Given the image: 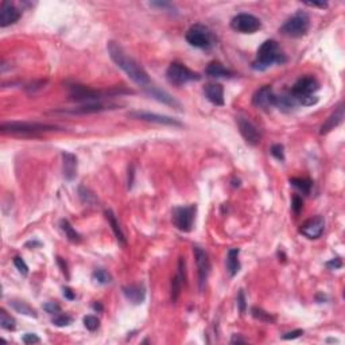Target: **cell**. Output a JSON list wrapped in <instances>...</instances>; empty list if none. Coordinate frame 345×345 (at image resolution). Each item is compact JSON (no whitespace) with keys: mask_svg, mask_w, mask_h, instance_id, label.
Listing matches in <instances>:
<instances>
[{"mask_svg":"<svg viewBox=\"0 0 345 345\" xmlns=\"http://www.w3.org/2000/svg\"><path fill=\"white\" fill-rule=\"evenodd\" d=\"M107 49H108L111 60H112L113 62L116 64V66H119V68H120L121 70L135 82V84L141 85L143 88L149 87L150 85L149 74L146 73L145 69L142 68L137 61L127 56L124 53V50H123L116 42L109 40L108 45H107Z\"/></svg>","mask_w":345,"mask_h":345,"instance_id":"1","label":"cell"},{"mask_svg":"<svg viewBox=\"0 0 345 345\" xmlns=\"http://www.w3.org/2000/svg\"><path fill=\"white\" fill-rule=\"evenodd\" d=\"M286 57L279 48L277 40H265L256 53V58L252 62V69L256 72H265L274 64H283Z\"/></svg>","mask_w":345,"mask_h":345,"instance_id":"2","label":"cell"},{"mask_svg":"<svg viewBox=\"0 0 345 345\" xmlns=\"http://www.w3.org/2000/svg\"><path fill=\"white\" fill-rule=\"evenodd\" d=\"M2 133L11 134V135H19V137H36L39 134L52 133L58 131L60 127L53 124H44V123H31V121H8L3 123Z\"/></svg>","mask_w":345,"mask_h":345,"instance_id":"3","label":"cell"},{"mask_svg":"<svg viewBox=\"0 0 345 345\" xmlns=\"http://www.w3.org/2000/svg\"><path fill=\"white\" fill-rule=\"evenodd\" d=\"M309 15L304 11H298L289 20H286L285 24L281 27V32L290 38H301V36L306 35V32L309 31Z\"/></svg>","mask_w":345,"mask_h":345,"instance_id":"4","label":"cell"},{"mask_svg":"<svg viewBox=\"0 0 345 345\" xmlns=\"http://www.w3.org/2000/svg\"><path fill=\"white\" fill-rule=\"evenodd\" d=\"M70 100L80 101V103H99L105 96L109 95H120V93H128L125 91H111V92H103L96 89H89L84 85L74 84L70 87Z\"/></svg>","mask_w":345,"mask_h":345,"instance_id":"5","label":"cell"},{"mask_svg":"<svg viewBox=\"0 0 345 345\" xmlns=\"http://www.w3.org/2000/svg\"><path fill=\"white\" fill-rule=\"evenodd\" d=\"M166 78L170 84L177 85V87H182V85L192 82V81L201 80V76L198 73L193 72L188 66L180 62H172L166 70Z\"/></svg>","mask_w":345,"mask_h":345,"instance_id":"6","label":"cell"},{"mask_svg":"<svg viewBox=\"0 0 345 345\" xmlns=\"http://www.w3.org/2000/svg\"><path fill=\"white\" fill-rule=\"evenodd\" d=\"M186 40L193 48L210 49L213 46V34L202 24H194L186 32Z\"/></svg>","mask_w":345,"mask_h":345,"instance_id":"7","label":"cell"},{"mask_svg":"<svg viewBox=\"0 0 345 345\" xmlns=\"http://www.w3.org/2000/svg\"><path fill=\"white\" fill-rule=\"evenodd\" d=\"M197 206L194 204L188 206H177L172 209V224L182 232H190L196 219Z\"/></svg>","mask_w":345,"mask_h":345,"instance_id":"8","label":"cell"},{"mask_svg":"<svg viewBox=\"0 0 345 345\" xmlns=\"http://www.w3.org/2000/svg\"><path fill=\"white\" fill-rule=\"evenodd\" d=\"M318 89H320V82L317 81V78L313 76H305L301 77V78L294 84V87L291 88L290 93L297 99L298 104L301 105L302 99H305V97L309 96H314V93L317 92Z\"/></svg>","mask_w":345,"mask_h":345,"instance_id":"9","label":"cell"},{"mask_svg":"<svg viewBox=\"0 0 345 345\" xmlns=\"http://www.w3.org/2000/svg\"><path fill=\"white\" fill-rule=\"evenodd\" d=\"M119 105L113 103H85L80 107L74 108H65L56 109L52 113H65V115H89V113H99L103 111H109V109H116Z\"/></svg>","mask_w":345,"mask_h":345,"instance_id":"10","label":"cell"},{"mask_svg":"<svg viewBox=\"0 0 345 345\" xmlns=\"http://www.w3.org/2000/svg\"><path fill=\"white\" fill-rule=\"evenodd\" d=\"M231 27L237 32L243 34H252L262 27L261 19L251 14H237L231 20Z\"/></svg>","mask_w":345,"mask_h":345,"instance_id":"11","label":"cell"},{"mask_svg":"<svg viewBox=\"0 0 345 345\" xmlns=\"http://www.w3.org/2000/svg\"><path fill=\"white\" fill-rule=\"evenodd\" d=\"M130 117L137 119V120L147 121V123H155V124H163V125H172V127H181L182 123L177 120L174 117L165 116V115H158V113L146 112V111H133L128 113Z\"/></svg>","mask_w":345,"mask_h":345,"instance_id":"12","label":"cell"},{"mask_svg":"<svg viewBox=\"0 0 345 345\" xmlns=\"http://www.w3.org/2000/svg\"><path fill=\"white\" fill-rule=\"evenodd\" d=\"M193 253H194L197 269H198V285H200V290H202L209 277V273H210V261H209L208 253L200 247H194Z\"/></svg>","mask_w":345,"mask_h":345,"instance_id":"13","label":"cell"},{"mask_svg":"<svg viewBox=\"0 0 345 345\" xmlns=\"http://www.w3.org/2000/svg\"><path fill=\"white\" fill-rule=\"evenodd\" d=\"M236 123L239 125V130H240L241 137L244 138L245 142L248 145H259V142H261V133H259V130H257V127L253 124L252 121L244 116H237Z\"/></svg>","mask_w":345,"mask_h":345,"instance_id":"14","label":"cell"},{"mask_svg":"<svg viewBox=\"0 0 345 345\" xmlns=\"http://www.w3.org/2000/svg\"><path fill=\"white\" fill-rule=\"evenodd\" d=\"M275 100H277V96L270 85H263L253 93L252 96V104L256 108L265 109V111H269L270 108L275 107Z\"/></svg>","mask_w":345,"mask_h":345,"instance_id":"15","label":"cell"},{"mask_svg":"<svg viewBox=\"0 0 345 345\" xmlns=\"http://www.w3.org/2000/svg\"><path fill=\"white\" fill-rule=\"evenodd\" d=\"M325 228V220L322 216H316L310 219L301 227V233L308 239H318Z\"/></svg>","mask_w":345,"mask_h":345,"instance_id":"16","label":"cell"},{"mask_svg":"<svg viewBox=\"0 0 345 345\" xmlns=\"http://www.w3.org/2000/svg\"><path fill=\"white\" fill-rule=\"evenodd\" d=\"M20 16H22V14L14 4H11L10 2H4L2 4V8H0V26L2 27L11 26L20 19Z\"/></svg>","mask_w":345,"mask_h":345,"instance_id":"17","label":"cell"},{"mask_svg":"<svg viewBox=\"0 0 345 345\" xmlns=\"http://www.w3.org/2000/svg\"><path fill=\"white\" fill-rule=\"evenodd\" d=\"M146 93H147L149 96L153 97V99H155V100L159 101V103H163V104L174 107V108H181L180 103H178L170 93H167L166 91H162V89L157 88V87H154V85L146 87Z\"/></svg>","mask_w":345,"mask_h":345,"instance_id":"18","label":"cell"},{"mask_svg":"<svg viewBox=\"0 0 345 345\" xmlns=\"http://www.w3.org/2000/svg\"><path fill=\"white\" fill-rule=\"evenodd\" d=\"M123 294L134 305H141L146 299V287L143 285H128L123 287Z\"/></svg>","mask_w":345,"mask_h":345,"instance_id":"19","label":"cell"},{"mask_svg":"<svg viewBox=\"0 0 345 345\" xmlns=\"http://www.w3.org/2000/svg\"><path fill=\"white\" fill-rule=\"evenodd\" d=\"M342 119H344V107L342 104H338V107L334 109L332 115H330L324 124L321 125V130H320V134L321 135H325V134H329L332 130H334L337 125H340L342 123Z\"/></svg>","mask_w":345,"mask_h":345,"instance_id":"20","label":"cell"},{"mask_svg":"<svg viewBox=\"0 0 345 345\" xmlns=\"http://www.w3.org/2000/svg\"><path fill=\"white\" fill-rule=\"evenodd\" d=\"M62 159H64L62 171H64L65 180L68 181L74 180L77 176V157L74 154L64 151V153H62Z\"/></svg>","mask_w":345,"mask_h":345,"instance_id":"21","label":"cell"},{"mask_svg":"<svg viewBox=\"0 0 345 345\" xmlns=\"http://www.w3.org/2000/svg\"><path fill=\"white\" fill-rule=\"evenodd\" d=\"M204 93L212 104L224 105V89L220 84H208L205 87Z\"/></svg>","mask_w":345,"mask_h":345,"instance_id":"22","label":"cell"},{"mask_svg":"<svg viewBox=\"0 0 345 345\" xmlns=\"http://www.w3.org/2000/svg\"><path fill=\"white\" fill-rule=\"evenodd\" d=\"M239 248H231L227 253V271L231 277H235L240 271V261H239Z\"/></svg>","mask_w":345,"mask_h":345,"instance_id":"23","label":"cell"},{"mask_svg":"<svg viewBox=\"0 0 345 345\" xmlns=\"http://www.w3.org/2000/svg\"><path fill=\"white\" fill-rule=\"evenodd\" d=\"M105 217H107V221H108V224L111 225V228H112V231H113V233H115V236H116L117 241H119L121 245L127 244V240H125L124 233H123V231H121L120 225H119V221H117L116 216H115V213H113L111 209H107V210H105Z\"/></svg>","mask_w":345,"mask_h":345,"instance_id":"24","label":"cell"},{"mask_svg":"<svg viewBox=\"0 0 345 345\" xmlns=\"http://www.w3.org/2000/svg\"><path fill=\"white\" fill-rule=\"evenodd\" d=\"M206 74L210 77H216V78H229V77L235 76V73L224 68L220 62H210L206 66Z\"/></svg>","mask_w":345,"mask_h":345,"instance_id":"25","label":"cell"},{"mask_svg":"<svg viewBox=\"0 0 345 345\" xmlns=\"http://www.w3.org/2000/svg\"><path fill=\"white\" fill-rule=\"evenodd\" d=\"M10 305H11L12 309L15 310V312H18V313L24 314V316H28V317H34V318L38 317V314H36V310L32 309L31 306L27 305L26 302L11 301L10 302Z\"/></svg>","mask_w":345,"mask_h":345,"instance_id":"26","label":"cell"},{"mask_svg":"<svg viewBox=\"0 0 345 345\" xmlns=\"http://www.w3.org/2000/svg\"><path fill=\"white\" fill-rule=\"evenodd\" d=\"M60 225H61V229L64 231L65 236L68 237L69 241H72V243H74V244L81 243V236L76 232V229L73 228L68 220H61Z\"/></svg>","mask_w":345,"mask_h":345,"instance_id":"27","label":"cell"},{"mask_svg":"<svg viewBox=\"0 0 345 345\" xmlns=\"http://www.w3.org/2000/svg\"><path fill=\"white\" fill-rule=\"evenodd\" d=\"M290 184L293 185L294 188H297L299 192L304 194H309L313 186V182L308 178H290Z\"/></svg>","mask_w":345,"mask_h":345,"instance_id":"28","label":"cell"},{"mask_svg":"<svg viewBox=\"0 0 345 345\" xmlns=\"http://www.w3.org/2000/svg\"><path fill=\"white\" fill-rule=\"evenodd\" d=\"M0 326H2L3 329L8 330V332H12V330H15L16 328L15 320H14V318H12L4 309H0Z\"/></svg>","mask_w":345,"mask_h":345,"instance_id":"29","label":"cell"},{"mask_svg":"<svg viewBox=\"0 0 345 345\" xmlns=\"http://www.w3.org/2000/svg\"><path fill=\"white\" fill-rule=\"evenodd\" d=\"M93 279L97 282V283H100V285H108V283H111V275H109L105 270L103 269H96L95 271H93L92 274Z\"/></svg>","mask_w":345,"mask_h":345,"instance_id":"30","label":"cell"},{"mask_svg":"<svg viewBox=\"0 0 345 345\" xmlns=\"http://www.w3.org/2000/svg\"><path fill=\"white\" fill-rule=\"evenodd\" d=\"M252 316L253 318H256V320H259V321H263V322H274L275 321V318L271 316L270 313H267V312H265V310L259 309V308H252Z\"/></svg>","mask_w":345,"mask_h":345,"instance_id":"31","label":"cell"},{"mask_svg":"<svg viewBox=\"0 0 345 345\" xmlns=\"http://www.w3.org/2000/svg\"><path fill=\"white\" fill-rule=\"evenodd\" d=\"M181 289H182V282H181V279L178 278V275H177V277H174L171 279V301L172 302H177V299H178V297H180V294H181Z\"/></svg>","mask_w":345,"mask_h":345,"instance_id":"32","label":"cell"},{"mask_svg":"<svg viewBox=\"0 0 345 345\" xmlns=\"http://www.w3.org/2000/svg\"><path fill=\"white\" fill-rule=\"evenodd\" d=\"M78 194H80V198L85 204H95L96 202V197L93 196V193L89 192V189H87L85 186H80Z\"/></svg>","mask_w":345,"mask_h":345,"instance_id":"33","label":"cell"},{"mask_svg":"<svg viewBox=\"0 0 345 345\" xmlns=\"http://www.w3.org/2000/svg\"><path fill=\"white\" fill-rule=\"evenodd\" d=\"M53 325L58 326V328H64V326H69L73 322V318L69 314H60L57 317L53 318Z\"/></svg>","mask_w":345,"mask_h":345,"instance_id":"34","label":"cell"},{"mask_svg":"<svg viewBox=\"0 0 345 345\" xmlns=\"http://www.w3.org/2000/svg\"><path fill=\"white\" fill-rule=\"evenodd\" d=\"M84 326L88 330H91V332H95V330L99 329V326H100V321H99V318L95 317V316H85Z\"/></svg>","mask_w":345,"mask_h":345,"instance_id":"35","label":"cell"},{"mask_svg":"<svg viewBox=\"0 0 345 345\" xmlns=\"http://www.w3.org/2000/svg\"><path fill=\"white\" fill-rule=\"evenodd\" d=\"M14 265H15V267L18 269V271H19L22 275H27L28 274V267H27V265H26V262L22 259L20 256H15L14 257Z\"/></svg>","mask_w":345,"mask_h":345,"instance_id":"36","label":"cell"},{"mask_svg":"<svg viewBox=\"0 0 345 345\" xmlns=\"http://www.w3.org/2000/svg\"><path fill=\"white\" fill-rule=\"evenodd\" d=\"M270 151H271V155L274 158H277L278 161H285V151H283V146L282 145H274Z\"/></svg>","mask_w":345,"mask_h":345,"instance_id":"37","label":"cell"},{"mask_svg":"<svg viewBox=\"0 0 345 345\" xmlns=\"http://www.w3.org/2000/svg\"><path fill=\"white\" fill-rule=\"evenodd\" d=\"M291 208H293L295 214H299V212H301L302 208H304V200H302V197H299L298 194H294L293 202H291Z\"/></svg>","mask_w":345,"mask_h":345,"instance_id":"38","label":"cell"},{"mask_svg":"<svg viewBox=\"0 0 345 345\" xmlns=\"http://www.w3.org/2000/svg\"><path fill=\"white\" fill-rule=\"evenodd\" d=\"M150 6L163 10V11H176V7L169 2H153V3H150Z\"/></svg>","mask_w":345,"mask_h":345,"instance_id":"39","label":"cell"},{"mask_svg":"<svg viewBox=\"0 0 345 345\" xmlns=\"http://www.w3.org/2000/svg\"><path fill=\"white\" fill-rule=\"evenodd\" d=\"M44 310L49 314H57L61 312V306L57 302H48L44 305Z\"/></svg>","mask_w":345,"mask_h":345,"instance_id":"40","label":"cell"},{"mask_svg":"<svg viewBox=\"0 0 345 345\" xmlns=\"http://www.w3.org/2000/svg\"><path fill=\"white\" fill-rule=\"evenodd\" d=\"M22 341H23L24 344H27V345L38 344V342H40V338L38 337L35 333H26L23 337H22Z\"/></svg>","mask_w":345,"mask_h":345,"instance_id":"41","label":"cell"},{"mask_svg":"<svg viewBox=\"0 0 345 345\" xmlns=\"http://www.w3.org/2000/svg\"><path fill=\"white\" fill-rule=\"evenodd\" d=\"M237 306H239V310H240V313L244 314L245 313V306H247V304H245L244 291H243V290H240V291H239V295H237Z\"/></svg>","mask_w":345,"mask_h":345,"instance_id":"42","label":"cell"},{"mask_svg":"<svg viewBox=\"0 0 345 345\" xmlns=\"http://www.w3.org/2000/svg\"><path fill=\"white\" fill-rule=\"evenodd\" d=\"M302 334H304V330L297 329V330H293V332H289V333L283 334L282 338H283V340H294V338H298L299 336H302Z\"/></svg>","mask_w":345,"mask_h":345,"instance_id":"43","label":"cell"},{"mask_svg":"<svg viewBox=\"0 0 345 345\" xmlns=\"http://www.w3.org/2000/svg\"><path fill=\"white\" fill-rule=\"evenodd\" d=\"M57 263H58V266L61 267L62 274H64L65 277L69 279V271H68V265H66V262H65L62 257H57Z\"/></svg>","mask_w":345,"mask_h":345,"instance_id":"44","label":"cell"},{"mask_svg":"<svg viewBox=\"0 0 345 345\" xmlns=\"http://www.w3.org/2000/svg\"><path fill=\"white\" fill-rule=\"evenodd\" d=\"M342 266V263H341V261L338 259V257H336V259H332V261H329L328 263H326V267L328 269H330V270H337V269H340Z\"/></svg>","mask_w":345,"mask_h":345,"instance_id":"45","label":"cell"},{"mask_svg":"<svg viewBox=\"0 0 345 345\" xmlns=\"http://www.w3.org/2000/svg\"><path fill=\"white\" fill-rule=\"evenodd\" d=\"M64 297L66 298V299H69V301H73L74 298H76V294H74V291H73L70 287H64Z\"/></svg>","mask_w":345,"mask_h":345,"instance_id":"46","label":"cell"},{"mask_svg":"<svg viewBox=\"0 0 345 345\" xmlns=\"http://www.w3.org/2000/svg\"><path fill=\"white\" fill-rule=\"evenodd\" d=\"M244 338H241L239 334H233L232 338H231V344H244Z\"/></svg>","mask_w":345,"mask_h":345,"instance_id":"47","label":"cell"},{"mask_svg":"<svg viewBox=\"0 0 345 345\" xmlns=\"http://www.w3.org/2000/svg\"><path fill=\"white\" fill-rule=\"evenodd\" d=\"M306 6H310V7H320V8H326L328 7V3H314V2H312V3H305Z\"/></svg>","mask_w":345,"mask_h":345,"instance_id":"48","label":"cell"},{"mask_svg":"<svg viewBox=\"0 0 345 345\" xmlns=\"http://www.w3.org/2000/svg\"><path fill=\"white\" fill-rule=\"evenodd\" d=\"M93 309L96 310V312H103V305H101L100 302H95L93 304Z\"/></svg>","mask_w":345,"mask_h":345,"instance_id":"49","label":"cell"}]
</instances>
